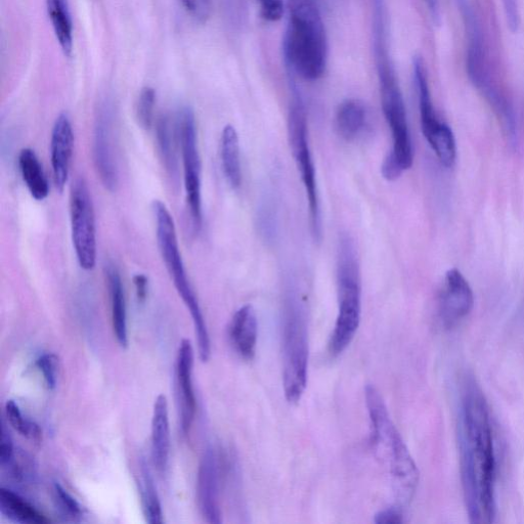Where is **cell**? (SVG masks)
<instances>
[{
  "label": "cell",
  "mask_w": 524,
  "mask_h": 524,
  "mask_svg": "<svg viewBox=\"0 0 524 524\" xmlns=\"http://www.w3.org/2000/svg\"><path fill=\"white\" fill-rule=\"evenodd\" d=\"M366 406L371 423V441L379 460L391 477L398 506L407 507L419 484L418 467L393 423L380 392L374 386L365 390Z\"/></svg>",
  "instance_id": "cell-3"
},
{
  "label": "cell",
  "mask_w": 524,
  "mask_h": 524,
  "mask_svg": "<svg viewBox=\"0 0 524 524\" xmlns=\"http://www.w3.org/2000/svg\"><path fill=\"white\" fill-rule=\"evenodd\" d=\"M293 99L288 117L289 142L309 201L311 227L315 241L322 237V217L315 164L309 143L307 112L300 93L292 80Z\"/></svg>",
  "instance_id": "cell-8"
},
{
  "label": "cell",
  "mask_w": 524,
  "mask_h": 524,
  "mask_svg": "<svg viewBox=\"0 0 524 524\" xmlns=\"http://www.w3.org/2000/svg\"><path fill=\"white\" fill-rule=\"evenodd\" d=\"M503 4L510 30L516 32L519 26L517 0H503Z\"/></svg>",
  "instance_id": "cell-36"
},
{
  "label": "cell",
  "mask_w": 524,
  "mask_h": 524,
  "mask_svg": "<svg viewBox=\"0 0 524 524\" xmlns=\"http://www.w3.org/2000/svg\"><path fill=\"white\" fill-rule=\"evenodd\" d=\"M106 277L110 294L114 334L119 345L122 348H126L129 342L126 298L121 276L116 266L108 265Z\"/></svg>",
  "instance_id": "cell-20"
},
{
  "label": "cell",
  "mask_w": 524,
  "mask_h": 524,
  "mask_svg": "<svg viewBox=\"0 0 524 524\" xmlns=\"http://www.w3.org/2000/svg\"><path fill=\"white\" fill-rule=\"evenodd\" d=\"M229 337L236 353L244 360L250 361L256 353L258 322L251 305H244L232 318Z\"/></svg>",
  "instance_id": "cell-19"
},
{
  "label": "cell",
  "mask_w": 524,
  "mask_h": 524,
  "mask_svg": "<svg viewBox=\"0 0 524 524\" xmlns=\"http://www.w3.org/2000/svg\"><path fill=\"white\" fill-rule=\"evenodd\" d=\"M262 17L271 22L282 19L285 12L284 0H257Z\"/></svg>",
  "instance_id": "cell-33"
},
{
  "label": "cell",
  "mask_w": 524,
  "mask_h": 524,
  "mask_svg": "<svg viewBox=\"0 0 524 524\" xmlns=\"http://www.w3.org/2000/svg\"><path fill=\"white\" fill-rule=\"evenodd\" d=\"M374 522L377 524H399L404 522L403 510L399 506L379 511L375 515Z\"/></svg>",
  "instance_id": "cell-35"
},
{
  "label": "cell",
  "mask_w": 524,
  "mask_h": 524,
  "mask_svg": "<svg viewBox=\"0 0 524 524\" xmlns=\"http://www.w3.org/2000/svg\"><path fill=\"white\" fill-rule=\"evenodd\" d=\"M282 322L284 395L296 404L307 388L310 349L307 310L294 294L286 298Z\"/></svg>",
  "instance_id": "cell-7"
},
{
  "label": "cell",
  "mask_w": 524,
  "mask_h": 524,
  "mask_svg": "<svg viewBox=\"0 0 524 524\" xmlns=\"http://www.w3.org/2000/svg\"><path fill=\"white\" fill-rule=\"evenodd\" d=\"M74 134L71 121L66 114H60L52 131L51 160L56 188L63 192L68 183L73 156Z\"/></svg>",
  "instance_id": "cell-17"
},
{
  "label": "cell",
  "mask_w": 524,
  "mask_h": 524,
  "mask_svg": "<svg viewBox=\"0 0 524 524\" xmlns=\"http://www.w3.org/2000/svg\"><path fill=\"white\" fill-rule=\"evenodd\" d=\"M36 366L41 372L48 387L54 389L57 386L58 380V358L53 354L42 355L37 359Z\"/></svg>",
  "instance_id": "cell-31"
},
{
  "label": "cell",
  "mask_w": 524,
  "mask_h": 524,
  "mask_svg": "<svg viewBox=\"0 0 524 524\" xmlns=\"http://www.w3.org/2000/svg\"><path fill=\"white\" fill-rule=\"evenodd\" d=\"M155 103V90L150 86L144 87L137 103V119L139 125L146 130L150 129L153 125Z\"/></svg>",
  "instance_id": "cell-29"
},
{
  "label": "cell",
  "mask_w": 524,
  "mask_h": 524,
  "mask_svg": "<svg viewBox=\"0 0 524 524\" xmlns=\"http://www.w3.org/2000/svg\"><path fill=\"white\" fill-rule=\"evenodd\" d=\"M179 136L178 123L164 114L156 125V142L160 158L169 177L176 181L179 176V164L177 157V137Z\"/></svg>",
  "instance_id": "cell-21"
},
{
  "label": "cell",
  "mask_w": 524,
  "mask_h": 524,
  "mask_svg": "<svg viewBox=\"0 0 524 524\" xmlns=\"http://www.w3.org/2000/svg\"><path fill=\"white\" fill-rule=\"evenodd\" d=\"M468 35L467 71L468 76L486 99L498 92L491 84L486 72V58L482 29L466 0H458Z\"/></svg>",
  "instance_id": "cell-14"
},
{
  "label": "cell",
  "mask_w": 524,
  "mask_h": 524,
  "mask_svg": "<svg viewBox=\"0 0 524 524\" xmlns=\"http://www.w3.org/2000/svg\"><path fill=\"white\" fill-rule=\"evenodd\" d=\"M94 162L103 186L114 192L118 186V167L113 146V116L109 104H103L96 117L93 144Z\"/></svg>",
  "instance_id": "cell-13"
},
{
  "label": "cell",
  "mask_w": 524,
  "mask_h": 524,
  "mask_svg": "<svg viewBox=\"0 0 524 524\" xmlns=\"http://www.w3.org/2000/svg\"><path fill=\"white\" fill-rule=\"evenodd\" d=\"M15 457V447L12 435L6 424L2 426V445H0V465L6 467Z\"/></svg>",
  "instance_id": "cell-34"
},
{
  "label": "cell",
  "mask_w": 524,
  "mask_h": 524,
  "mask_svg": "<svg viewBox=\"0 0 524 524\" xmlns=\"http://www.w3.org/2000/svg\"><path fill=\"white\" fill-rule=\"evenodd\" d=\"M179 142L182 150L184 181L193 229L202 228V163L198 149L195 114L192 108L184 107L177 117Z\"/></svg>",
  "instance_id": "cell-11"
},
{
  "label": "cell",
  "mask_w": 524,
  "mask_h": 524,
  "mask_svg": "<svg viewBox=\"0 0 524 524\" xmlns=\"http://www.w3.org/2000/svg\"><path fill=\"white\" fill-rule=\"evenodd\" d=\"M221 159L224 174L229 185L233 189H238L242 182V168L239 137L233 125H227L223 130Z\"/></svg>",
  "instance_id": "cell-25"
},
{
  "label": "cell",
  "mask_w": 524,
  "mask_h": 524,
  "mask_svg": "<svg viewBox=\"0 0 524 524\" xmlns=\"http://www.w3.org/2000/svg\"><path fill=\"white\" fill-rule=\"evenodd\" d=\"M188 15L196 22L206 23L211 14V0H181Z\"/></svg>",
  "instance_id": "cell-32"
},
{
  "label": "cell",
  "mask_w": 524,
  "mask_h": 524,
  "mask_svg": "<svg viewBox=\"0 0 524 524\" xmlns=\"http://www.w3.org/2000/svg\"><path fill=\"white\" fill-rule=\"evenodd\" d=\"M48 15L60 48L66 57L73 49V23L68 0H47Z\"/></svg>",
  "instance_id": "cell-26"
},
{
  "label": "cell",
  "mask_w": 524,
  "mask_h": 524,
  "mask_svg": "<svg viewBox=\"0 0 524 524\" xmlns=\"http://www.w3.org/2000/svg\"><path fill=\"white\" fill-rule=\"evenodd\" d=\"M367 119V109L363 102L348 99L342 102L335 115V128L345 141L355 140L363 130Z\"/></svg>",
  "instance_id": "cell-22"
},
{
  "label": "cell",
  "mask_w": 524,
  "mask_h": 524,
  "mask_svg": "<svg viewBox=\"0 0 524 524\" xmlns=\"http://www.w3.org/2000/svg\"><path fill=\"white\" fill-rule=\"evenodd\" d=\"M473 290L458 269L446 273L439 299V317L445 329H453L473 311Z\"/></svg>",
  "instance_id": "cell-12"
},
{
  "label": "cell",
  "mask_w": 524,
  "mask_h": 524,
  "mask_svg": "<svg viewBox=\"0 0 524 524\" xmlns=\"http://www.w3.org/2000/svg\"><path fill=\"white\" fill-rule=\"evenodd\" d=\"M0 513L8 519L23 524H48L51 522L45 514L37 510L15 492L0 490Z\"/></svg>",
  "instance_id": "cell-24"
},
{
  "label": "cell",
  "mask_w": 524,
  "mask_h": 524,
  "mask_svg": "<svg viewBox=\"0 0 524 524\" xmlns=\"http://www.w3.org/2000/svg\"><path fill=\"white\" fill-rule=\"evenodd\" d=\"M6 415L10 425L19 432L25 439L40 443L42 439L41 429L35 422L27 419L15 401H8L6 404Z\"/></svg>",
  "instance_id": "cell-28"
},
{
  "label": "cell",
  "mask_w": 524,
  "mask_h": 524,
  "mask_svg": "<svg viewBox=\"0 0 524 524\" xmlns=\"http://www.w3.org/2000/svg\"><path fill=\"white\" fill-rule=\"evenodd\" d=\"M199 509L210 524H221L222 508L220 493V462L212 448H208L201 459L197 478Z\"/></svg>",
  "instance_id": "cell-15"
},
{
  "label": "cell",
  "mask_w": 524,
  "mask_h": 524,
  "mask_svg": "<svg viewBox=\"0 0 524 524\" xmlns=\"http://www.w3.org/2000/svg\"><path fill=\"white\" fill-rule=\"evenodd\" d=\"M385 24L383 20L375 21L373 34L381 105L392 135V149L381 166V173L385 180L392 182L412 167L414 150L404 97L388 51Z\"/></svg>",
  "instance_id": "cell-2"
},
{
  "label": "cell",
  "mask_w": 524,
  "mask_h": 524,
  "mask_svg": "<svg viewBox=\"0 0 524 524\" xmlns=\"http://www.w3.org/2000/svg\"><path fill=\"white\" fill-rule=\"evenodd\" d=\"M140 493L143 510L148 523L159 524L163 522L162 506L155 486L151 470L145 460L141 463Z\"/></svg>",
  "instance_id": "cell-27"
},
{
  "label": "cell",
  "mask_w": 524,
  "mask_h": 524,
  "mask_svg": "<svg viewBox=\"0 0 524 524\" xmlns=\"http://www.w3.org/2000/svg\"><path fill=\"white\" fill-rule=\"evenodd\" d=\"M54 501L59 511L72 520L81 516V507L78 502L59 484L54 485Z\"/></svg>",
  "instance_id": "cell-30"
},
{
  "label": "cell",
  "mask_w": 524,
  "mask_h": 524,
  "mask_svg": "<svg viewBox=\"0 0 524 524\" xmlns=\"http://www.w3.org/2000/svg\"><path fill=\"white\" fill-rule=\"evenodd\" d=\"M19 167L22 179L30 195L37 201L46 200L50 194V185L36 153L29 148L19 154Z\"/></svg>",
  "instance_id": "cell-23"
},
{
  "label": "cell",
  "mask_w": 524,
  "mask_h": 524,
  "mask_svg": "<svg viewBox=\"0 0 524 524\" xmlns=\"http://www.w3.org/2000/svg\"><path fill=\"white\" fill-rule=\"evenodd\" d=\"M134 284L139 302L143 303L147 300L149 292V280L146 275L138 274L134 277Z\"/></svg>",
  "instance_id": "cell-37"
},
{
  "label": "cell",
  "mask_w": 524,
  "mask_h": 524,
  "mask_svg": "<svg viewBox=\"0 0 524 524\" xmlns=\"http://www.w3.org/2000/svg\"><path fill=\"white\" fill-rule=\"evenodd\" d=\"M152 459L160 475L167 472L170 456V426L167 398L157 397L152 416Z\"/></svg>",
  "instance_id": "cell-18"
},
{
  "label": "cell",
  "mask_w": 524,
  "mask_h": 524,
  "mask_svg": "<svg viewBox=\"0 0 524 524\" xmlns=\"http://www.w3.org/2000/svg\"><path fill=\"white\" fill-rule=\"evenodd\" d=\"M460 471L469 521L491 524L497 517L498 462L490 406L473 376L465 378L458 412Z\"/></svg>",
  "instance_id": "cell-1"
},
{
  "label": "cell",
  "mask_w": 524,
  "mask_h": 524,
  "mask_svg": "<svg viewBox=\"0 0 524 524\" xmlns=\"http://www.w3.org/2000/svg\"><path fill=\"white\" fill-rule=\"evenodd\" d=\"M338 315L329 341V353L341 355L358 332L362 315V278L354 239L342 235L337 256Z\"/></svg>",
  "instance_id": "cell-5"
},
{
  "label": "cell",
  "mask_w": 524,
  "mask_h": 524,
  "mask_svg": "<svg viewBox=\"0 0 524 524\" xmlns=\"http://www.w3.org/2000/svg\"><path fill=\"white\" fill-rule=\"evenodd\" d=\"M70 220L78 264L84 271H92L97 262L96 215L89 186L83 179H77L71 188Z\"/></svg>",
  "instance_id": "cell-9"
},
{
  "label": "cell",
  "mask_w": 524,
  "mask_h": 524,
  "mask_svg": "<svg viewBox=\"0 0 524 524\" xmlns=\"http://www.w3.org/2000/svg\"><path fill=\"white\" fill-rule=\"evenodd\" d=\"M287 11V68L304 80H318L328 63V41L320 10L315 0H287Z\"/></svg>",
  "instance_id": "cell-4"
},
{
  "label": "cell",
  "mask_w": 524,
  "mask_h": 524,
  "mask_svg": "<svg viewBox=\"0 0 524 524\" xmlns=\"http://www.w3.org/2000/svg\"><path fill=\"white\" fill-rule=\"evenodd\" d=\"M194 348L189 339H184L179 347L176 364V382L180 405L181 426L188 435L195 421L197 400L193 383Z\"/></svg>",
  "instance_id": "cell-16"
},
{
  "label": "cell",
  "mask_w": 524,
  "mask_h": 524,
  "mask_svg": "<svg viewBox=\"0 0 524 524\" xmlns=\"http://www.w3.org/2000/svg\"><path fill=\"white\" fill-rule=\"evenodd\" d=\"M153 211L156 222V236L162 259L174 287H176L191 314L198 343L199 357L203 363H206L211 355L209 332L198 298L188 277L180 250L176 226H174L173 218L166 205L160 200L154 201Z\"/></svg>",
  "instance_id": "cell-6"
},
{
  "label": "cell",
  "mask_w": 524,
  "mask_h": 524,
  "mask_svg": "<svg viewBox=\"0 0 524 524\" xmlns=\"http://www.w3.org/2000/svg\"><path fill=\"white\" fill-rule=\"evenodd\" d=\"M413 66L423 136L440 162L445 167L451 168L457 159V145L453 130L435 113L422 59L417 57Z\"/></svg>",
  "instance_id": "cell-10"
}]
</instances>
